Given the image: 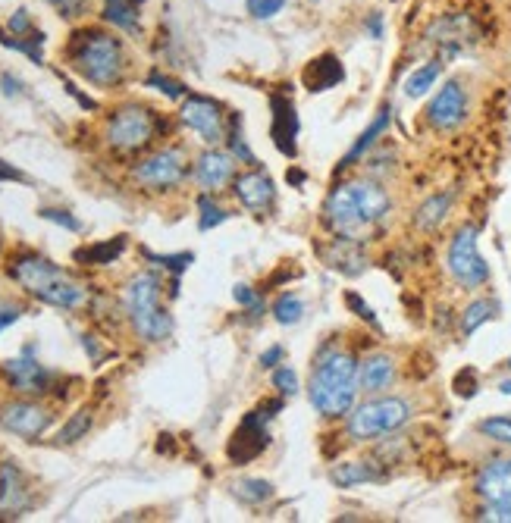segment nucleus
<instances>
[{"instance_id": "nucleus-1", "label": "nucleus", "mask_w": 511, "mask_h": 523, "mask_svg": "<svg viewBox=\"0 0 511 523\" xmlns=\"http://www.w3.org/2000/svg\"><path fill=\"white\" fill-rule=\"evenodd\" d=\"M7 273L22 292L32 295L41 304L57 307V311H82V307L88 304V298H91L79 279H73L66 270H60L57 264H51L48 257H41L35 251L16 254L10 260Z\"/></svg>"}, {"instance_id": "nucleus-2", "label": "nucleus", "mask_w": 511, "mask_h": 523, "mask_svg": "<svg viewBox=\"0 0 511 523\" xmlns=\"http://www.w3.org/2000/svg\"><path fill=\"white\" fill-rule=\"evenodd\" d=\"M358 392H361V383H358L355 354H348L342 348H327L320 358H314L308 398L320 417L327 420L348 417V411L358 404Z\"/></svg>"}, {"instance_id": "nucleus-3", "label": "nucleus", "mask_w": 511, "mask_h": 523, "mask_svg": "<svg viewBox=\"0 0 511 523\" xmlns=\"http://www.w3.org/2000/svg\"><path fill=\"white\" fill-rule=\"evenodd\" d=\"M66 60L85 82L98 85V88L120 85L126 76V66H129L123 41L104 29L73 32V38L66 44Z\"/></svg>"}, {"instance_id": "nucleus-4", "label": "nucleus", "mask_w": 511, "mask_h": 523, "mask_svg": "<svg viewBox=\"0 0 511 523\" xmlns=\"http://www.w3.org/2000/svg\"><path fill=\"white\" fill-rule=\"evenodd\" d=\"M160 276L157 273H135L123 289V311L142 342H164L173 332V317L160 304Z\"/></svg>"}, {"instance_id": "nucleus-5", "label": "nucleus", "mask_w": 511, "mask_h": 523, "mask_svg": "<svg viewBox=\"0 0 511 523\" xmlns=\"http://www.w3.org/2000/svg\"><path fill=\"white\" fill-rule=\"evenodd\" d=\"M414 417L411 401L402 395H374L348 411L345 433L352 442H374L383 436L399 433L402 426Z\"/></svg>"}, {"instance_id": "nucleus-6", "label": "nucleus", "mask_w": 511, "mask_h": 523, "mask_svg": "<svg viewBox=\"0 0 511 523\" xmlns=\"http://www.w3.org/2000/svg\"><path fill=\"white\" fill-rule=\"evenodd\" d=\"M160 129H164V123H160V116L151 107L123 104L110 113L104 138L116 154H142L157 141Z\"/></svg>"}, {"instance_id": "nucleus-7", "label": "nucleus", "mask_w": 511, "mask_h": 523, "mask_svg": "<svg viewBox=\"0 0 511 523\" xmlns=\"http://www.w3.org/2000/svg\"><path fill=\"white\" fill-rule=\"evenodd\" d=\"M189 179V157L182 148L151 151L132 166V182L145 192H170Z\"/></svg>"}, {"instance_id": "nucleus-8", "label": "nucleus", "mask_w": 511, "mask_h": 523, "mask_svg": "<svg viewBox=\"0 0 511 523\" xmlns=\"http://www.w3.org/2000/svg\"><path fill=\"white\" fill-rule=\"evenodd\" d=\"M474 492L483 502V508L477 511V520L511 523V458L486 461L474 480Z\"/></svg>"}, {"instance_id": "nucleus-9", "label": "nucleus", "mask_w": 511, "mask_h": 523, "mask_svg": "<svg viewBox=\"0 0 511 523\" xmlns=\"http://www.w3.org/2000/svg\"><path fill=\"white\" fill-rule=\"evenodd\" d=\"M446 267L461 289H480V285L490 282V267H486V260L477 248V226H461L452 235Z\"/></svg>"}, {"instance_id": "nucleus-10", "label": "nucleus", "mask_w": 511, "mask_h": 523, "mask_svg": "<svg viewBox=\"0 0 511 523\" xmlns=\"http://www.w3.org/2000/svg\"><path fill=\"white\" fill-rule=\"evenodd\" d=\"M179 123L185 129H192L207 148H217L226 138V113L223 104L214 98H204V94H189L182 98V110H179Z\"/></svg>"}, {"instance_id": "nucleus-11", "label": "nucleus", "mask_w": 511, "mask_h": 523, "mask_svg": "<svg viewBox=\"0 0 511 523\" xmlns=\"http://www.w3.org/2000/svg\"><path fill=\"white\" fill-rule=\"evenodd\" d=\"M0 373H4L7 386L16 395H26V398H41V395H48L51 386H54V373L35 358V345H26L16 354V358L4 361Z\"/></svg>"}, {"instance_id": "nucleus-12", "label": "nucleus", "mask_w": 511, "mask_h": 523, "mask_svg": "<svg viewBox=\"0 0 511 523\" xmlns=\"http://www.w3.org/2000/svg\"><path fill=\"white\" fill-rule=\"evenodd\" d=\"M51 423H54V411L35 398H19V401L0 404V426L19 439L35 442L51 430Z\"/></svg>"}, {"instance_id": "nucleus-13", "label": "nucleus", "mask_w": 511, "mask_h": 523, "mask_svg": "<svg viewBox=\"0 0 511 523\" xmlns=\"http://www.w3.org/2000/svg\"><path fill=\"white\" fill-rule=\"evenodd\" d=\"M468 113H471V98H468V88H464L458 79H449L443 88H439L430 104H427V126L436 132H455L468 123Z\"/></svg>"}, {"instance_id": "nucleus-14", "label": "nucleus", "mask_w": 511, "mask_h": 523, "mask_svg": "<svg viewBox=\"0 0 511 523\" xmlns=\"http://www.w3.org/2000/svg\"><path fill=\"white\" fill-rule=\"evenodd\" d=\"M267 411H270V404H264V408L245 414V420L239 423V430L232 433L229 448H226V455H229L232 464H248V461H254L258 455H264V448L270 445L267 423L276 417V414H267Z\"/></svg>"}, {"instance_id": "nucleus-15", "label": "nucleus", "mask_w": 511, "mask_h": 523, "mask_svg": "<svg viewBox=\"0 0 511 523\" xmlns=\"http://www.w3.org/2000/svg\"><path fill=\"white\" fill-rule=\"evenodd\" d=\"M477 35H480V29L468 13H449V16H439L427 29V44L439 47L443 57H452V54L464 51L468 44H474Z\"/></svg>"}, {"instance_id": "nucleus-16", "label": "nucleus", "mask_w": 511, "mask_h": 523, "mask_svg": "<svg viewBox=\"0 0 511 523\" xmlns=\"http://www.w3.org/2000/svg\"><path fill=\"white\" fill-rule=\"evenodd\" d=\"M35 502L32 483L16 461L0 464V520H19Z\"/></svg>"}, {"instance_id": "nucleus-17", "label": "nucleus", "mask_w": 511, "mask_h": 523, "mask_svg": "<svg viewBox=\"0 0 511 523\" xmlns=\"http://www.w3.org/2000/svg\"><path fill=\"white\" fill-rule=\"evenodd\" d=\"M345 188H348V195H352V204L358 207L367 229H374L377 223H383L389 217L392 198H389V192L380 182H374V179H352V182H345Z\"/></svg>"}, {"instance_id": "nucleus-18", "label": "nucleus", "mask_w": 511, "mask_h": 523, "mask_svg": "<svg viewBox=\"0 0 511 523\" xmlns=\"http://www.w3.org/2000/svg\"><path fill=\"white\" fill-rule=\"evenodd\" d=\"M232 195H236V201L251 210V213H264L273 207L276 201V185L267 173L261 170H248V173H239L236 179H232Z\"/></svg>"}, {"instance_id": "nucleus-19", "label": "nucleus", "mask_w": 511, "mask_h": 523, "mask_svg": "<svg viewBox=\"0 0 511 523\" xmlns=\"http://www.w3.org/2000/svg\"><path fill=\"white\" fill-rule=\"evenodd\" d=\"M232 179H236V157L220 151V148H207L198 163H195V182L204 188L207 195L220 192V188L232 185Z\"/></svg>"}, {"instance_id": "nucleus-20", "label": "nucleus", "mask_w": 511, "mask_h": 523, "mask_svg": "<svg viewBox=\"0 0 511 523\" xmlns=\"http://www.w3.org/2000/svg\"><path fill=\"white\" fill-rule=\"evenodd\" d=\"M270 110H273V123H270V138L280 154L286 157H295L298 154V113H295V104L283 94H273L270 98Z\"/></svg>"}, {"instance_id": "nucleus-21", "label": "nucleus", "mask_w": 511, "mask_h": 523, "mask_svg": "<svg viewBox=\"0 0 511 523\" xmlns=\"http://www.w3.org/2000/svg\"><path fill=\"white\" fill-rule=\"evenodd\" d=\"M396 376H399L396 358L386 351H374V354H367L364 361H358V383H361V392H367V395H380V392L392 389Z\"/></svg>"}, {"instance_id": "nucleus-22", "label": "nucleus", "mask_w": 511, "mask_h": 523, "mask_svg": "<svg viewBox=\"0 0 511 523\" xmlns=\"http://www.w3.org/2000/svg\"><path fill=\"white\" fill-rule=\"evenodd\" d=\"M342 79H345V69H342V63H339L336 54H320V57H314V60L305 66V73H301V82H305L308 91H330V88H336Z\"/></svg>"}, {"instance_id": "nucleus-23", "label": "nucleus", "mask_w": 511, "mask_h": 523, "mask_svg": "<svg viewBox=\"0 0 511 523\" xmlns=\"http://www.w3.org/2000/svg\"><path fill=\"white\" fill-rule=\"evenodd\" d=\"M323 257H327V264L345 276H358L364 267H367V257L361 251V239H342V235H336L333 245L323 251Z\"/></svg>"}, {"instance_id": "nucleus-24", "label": "nucleus", "mask_w": 511, "mask_h": 523, "mask_svg": "<svg viewBox=\"0 0 511 523\" xmlns=\"http://www.w3.org/2000/svg\"><path fill=\"white\" fill-rule=\"evenodd\" d=\"M142 4L145 0H104V22H110L113 29L138 35L142 32Z\"/></svg>"}, {"instance_id": "nucleus-25", "label": "nucleus", "mask_w": 511, "mask_h": 523, "mask_svg": "<svg viewBox=\"0 0 511 523\" xmlns=\"http://www.w3.org/2000/svg\"><path fill=\"white\" fill-rule=\"evenodd\" d=\"M330 480L339 489L358 486V483H380L383 480V470H380L377 461H345V464H336L330 470Z\"/></svg>"}, {"instance_id": "nucleus-26", "label": "nucleus", "mask_w": 511, "mask_h": 523, "mask_svg": "<svg viewBox=\"0 0 511 523\" xmlns=\"http://www.w3.org/2000/svg\"><path fill=\"white\" fill-rule=\"evenodd\" d=\"M389 120H392V110H389V104L386 107H380V113L374 116V123H370L364 132H361V138L352 145V151L345 154V160L339 163V170H345V166H352V163H358L367 151H370V145L386 132V126H389Z\"/></svg>"}, {"instance_id": "nucleus-27", "label": "nucleus", "mask_w": 511, "mask_h": 523, "mask_svg": "<svg viewBox=\"0 0 511 523\" xmlns=\"http://www.w3.org/2000/svg\"><path fill=\"white\" fill-rule=\"evenodd\" d=\"M452 192H439V195H430L421 207H417V229H424V232H433L443 226V220L449 217V210H452Z\"/></svg>"}, {"instance_id": "nucleus-28", "label": "nucleus", "mask_w": 511, "mask_h": 523, "mask_svg": "<svg viewBox=\"0 0 511 523\" xmlns=\"http://www.w3.org/2000/svg\"><path fill=\"white\" fill-rule=\"evenodd\" d=\"M123 251H126V235H116V239H110V242L79 248L76 260H79V264H88V267H107V264H116Z\"/></svg>"}, {"instance_id": "nucleus-29", "label": "nucleus", "mask_w": 511, "mask_h": 523, "mask_svg": "<svg viewBox=\"0 0 511 523\" xmlns=\"http://www.w3.org/2000/svg\"><path fill=\"white\" fill-rule=\"evenodd\" d=\"M499 311V304L490 301V298H480L474 304L464 307V314H461V336H474V332L483 326V323H490Z\"/></svg>"}, {"instance_id": "nucleus-30", "label": "nucleus", "mask_w": 511, "mask_h": 523, "mask_svg": "<svg viewBox=\"0 0 511 523\" xmlns=\"http://www.w3.org/2000/svg\"><path fill=\"white\" fill-rule=\"evenodd\" d=\"M439 73H443V63H439V60H430L424 66H417L414 73L408 76V82H405V94H408V98H424V94L436 85Z\"/></svg>"}, {"instance_id": "nucleus-31", "label": "nucleus", "mask_w": 511, "mask_h": 523, "mask_svg": "<svg viewBox=\"0 0 511 523\" xmlns=\"http://www.w3.org/2000/svg\"><path fill=\"white\" fill-rule=\"evenodd\" d=\"M91 423H95V411H91V408H79L76 414H69V420L60 426L57 442L60 445H73V442L85 439L88 430H91Z\"/></svg>"}, {"instance_id": "nucleus-32", "label": "nucleus", "mask_w": 511, "mask_h": 523, "mask_svg": "<svg viewBox=\"0 0 511 523\" xmlns=\"http://www.w3.org/2000/svg\"><path fill=\"white\" fill-rule=\"evenodd\" d=\"M270 314H273V320L280 326H295V323H301V317H305V304H301L298 295L286 292V295H280L273 301Z\"/></svg>"}, {"instance_id": "nucleus-33", "label": "nucleus", "mask_w": 511, "mask_h": 523, "mask_svg": "<svg viewBox=\"0 0 511 523\" xmlns=\"http://www.w3.org/2000/svg\"><path fill=\"white\" fill-rule=\"evenodd\" d=\"M226 138H229V154H232V157H236V160H242V163H248V166H254V163H258V157L251 154L248 141H245V132H242V120H239V113H229Z\"/></svg>"}, {"instance_id": "nucleus-34", "label": "nucleus", "mask_w": 511, "mask_h": 523, "mask_svg": "<svg viewBox=\"0 0 511 523\" xmlns=\"http://www.w3.org/2000/svg\"><path fill=\"white\" fill-rule=\"evenodd\" d=\"M0 44L10 47V51L26 54V57H29V60H35V63H44V57H41L44 35H41V32H32V35H26V38H19V35H10V32L0 29Z\"/></svg>"}, {"instance_id": "nucleus-35", "label": "nucleus", "mask_w": 511, "mask_h": 523, "mask_svg": "<svg viewBox=\"0 0 511 523\" xmlns=\"http://www.w3.org/2000/svg\"><path fill=\"white\" fill-rule=\"evenodd\" d=\"M232 492H236V498H242L245 505H264L267 498L273 495V486L267 480H239V483H232Z\"/></svg>"}, {"instance_id": "nucleus-36", "label": "nucleus", "mask_w": 511, "mask_h": 523, "mask_svg": "<svg viewBox=\"0 0 511 523\" xmlns=\"http://www.w3.org/2000/svg\"><path fill=\"white\" fill-rule=\"evenodd\" d=\"M198 210H201V217H198V226H201V232H207V229H214V226H220V223H226L229 220V213L211 198V195H201L198 198Z\"/></svg>"}, {"instance_id": "nucleus-37", "label": "nucleus", "mask_w": 511, "mask_h": 523, "mask_svg": "<svg viewBox=\"0 0 511 523\" xmlns=\"http://www.w3.org/2000/svg\"><path fill=\"white\" fill-rule=\"evenodd\" d=\"M477 430L490 442H499V445L511 448V417H490V420H483Z\"/></svg>"}, {"instance_id": "nucleus-38", "label": "nucleus", "mask_w": 511, "mask_h": 523, "mask_svg": "<svg viewBox=\"0 0 511 523\" xmlns=\"http://www.w3.org/2000/svg\"><path fill=\"white\" fill-rule=\"evenodd\" d=\"M232 298H236V301L245 307L251 320H258V317L264 314V301H261V295H258V292L251 289V285H242V282H239L236 289H232Z\"/></svg>"}, {"instance_id": "nucleus-39", "label": "nucleus", "mask_w": 511, "mask_h": 523, "mask_svg": "<svg viewBox=\"0 0 511 523\" xmlns=\"http://www.w3.org/2000/svg\"><path fill=\"white\" fill-rule=\"evenodd\" d=\"M148 85L151 88H157V91H164L167 98H173V101H182V98H189V88H185L182 82H176V79H170V76H164V73H154L148 76Z\"/></svg>"}, {"instance_id": "nucleus-40", "label": "nucleus", "mask_w": 511, "mask_h": 523, "mask_svg": "<svg viewBox=\"0 0 511 523\" xmlns=\"http://www.w3.org/2000/svg\"><path fill=\"white\" fill-rule=\"evenodd\" d=\"M145 257L151 260V264H157V267H164V270H170V273H182V270H189V264H192V254H151V251H145Z\"/></svg>"}, {"instance_id": "nucleus-41", "label": "nucleus", "mask_w": 511, "mask_h": 523, "mask_svg": "<svg viewBox=\"0 0 511 523\" xmlns=\"http://www.w3.org/2000/svg\"><path fill=\"white\" fill-rule=\"evenodd\" d=\"M273 389L280 392L283 398H295L298 395V376L292 367H276L273 370Z\"/></svg>"}, {"instance_id": "nucleus-42", "label": "nucleus", "mask_w": 511, "mask_h": 523, "mask_svg": "<svg viewBox=\"0 0 511 523\" xmlns=\"http://www.w3.org/2000/svg\"><path fill=\"white\" fill-rule=\"evenodd\" d=\"M245 7L254 19H273L283 13L286 0H245Z\"/></svg>"}, {"instance_id": "nucleus-43", "label": "nucleus", "mask_w": 511, "mask_h": 523, "mask_svg": "<svg viewBox=\"0 0 511 523\" xmlns=\"http://www.w3.org/2000/svg\"><path fill=\"white\" fill-rule=\"evenodd\" d=\"M41 217H44V220H51V223H57V226H63V229H69V232H82V223H79L76 217H69L66 210L44 207V210H41Z\"/></svg>"}, {"instance_id": "nucleus-44", "label": "nucleus", "mask_w": 511, "mask_h": 523, "mask_svg": "<svg viewBox=\"0 0 511 523\" xmlns=\"http://www.w3.org/2000/svg\"><path fill=\"white\" fill-rule=\"evenodd\" d=\"M7 29H10V35H19V38L32 35V32H35V26H32V16H29V10H16V13L10 16V22H7Z\"/></svg>"}, {"instance_id": "nucleus-45", "label": "nucleus", "mask_w": 511, "mask_h": 523, "mask_svg": "<svg viewBox=\"0 0 511 523\" xmlns=\"http://www.w3.org/2000/svg\"><path fill=\"white\" fill-rule=\"evenodd\" d=\"M48 4L57 7L63 19H79L88 10V0H48Z\"/></svg>"}, {"instance_id": "nucleus-46", "label": "nucleus", "mask_w": 511, "mask_h": 523, "mask_svg": "<svg viewBox=\"0 0 511 523\" xmlns=\"http://www.w3.org/2000/svg\"><path fill=\"white\" fill-rule=\"evenodd\" d=\"M22 314H26V307H22V304H16L10 298H0V332H4L10 323H16Z\"/></svg>"}, {"instance_id": "nucleus-47", "label": "nucleus", "mask_w": 511, "mask_h": 523, "mask_svg": "<svg viewBox=\"0 0 511 523\" xmlns=\"http://www.w3.org/2000/svg\"><path fill=\"white\" fill-rule=\"evenodd\" d=\"M455 392H458L461 398H471V395L477 392V370H461V373L455 376Z\"/></svg>"}, {"instance_id": "nucleus-48", "label": "nucleus", "mask_w": 511, "mask_h": 523, "mask_svg": "<svg viewBox=\"0 0 511 523\" xmlns=\"http://www.w3.org/2000/svg\"><path fill=\"white\" fill-rule=\"evenodd\" d=\"M345 304L352 307V311H355V314H358L361 320H367L370 326H380V323H377V317H374V311H370V304H364V301H361V295L348 292V295H345Z\"/></svg>"}, {"instance_id": "nucleus-49", "label": "nucleus", "mask_w": 511, "mask_h": 523, "mask_svg": "<svg viewBox=\"0 0 511 523\" xmlns=\"http://www.w3.org/2000/svg\"><path fill=\"white\" fill-rule=\"evenodd\" d=\"M283 358H286L283 345H273V348H267V351L261 354V367H264V370H267V367H276V364H283Z\"/></svg>"}, {"instance_id": "nucleus-50", "label": "nucleus", "mask_w": 511, "mask_h": 523, "mask_svg": "<svg viewBox=\"0 0 511 523\" xmlns=\"http://www.w3.org/2000/svg\"><path fill=\"white\" fill-rule=\"evenodd\" d=\"M0 182H26V176H22L16 166H10V163H4L0 160Z\"/></svg>"}, {"instance_id": "nucleus-51", "label": "nucleus", "mask_w": 511, "mask_h": 523, "mask_svg": "<svg viewBox=\"0 0 511 523\" xmlns=\"http://www.w3.org/2000/svg\"><path fill=\"white\" fill-rule=\"evenodd\" d=\"M499 392H502V395H511V379H502V383H499Z\"/></svg>"}, {"instance_id": "nucleus-52", "label": "nucleus", "mask_w": 511, "mask_h": 523, "mask_svg": "<svg viewBox=\"0 0 511 523\" xmlns=\"http://www.w3.org/2000/svg\"><path fill=\"white\" fill-rule=\"evenodd\" d=\"M289 182H298V185H301V182H305V176H301L298 170H295V173L289 170Z\"/></svg>"}, {"instance_id": "nucleus-53", "label": "nucleus", "mask_w": 511, "mask_h": 523, "mask_svg": "<svg viewBox=\"0 0 511 523\" xmlns=\"http://www.w3.org/2000/svg\"><path fill=\"white\" fill-rule=\"evenodd\" d=\"M508 367H511V358H508Z\"/></svg>"}]
</instances>
